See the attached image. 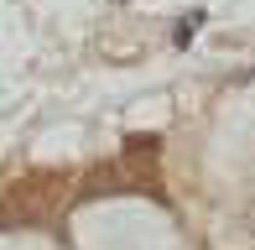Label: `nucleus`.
Wrapping results in <instances>:
<instances>
[{
	"label": "nucleus",
	"mask_w": 255,
	"mask_h": 250,
	"mask_svg": "<svg viewBox=\"0 0 255 250\" xmlns=\"http://www.w3.org/2000/svg\"><path fill=\"white\" fill-rule=\"evenodd\" d=\"M63 188H68V172H57V167H37V172L16 177L0 193V224H42L57 209Z\"/></svg>",
	"instance_id": "obj_1"
},
{
	"label": "nucleus",
	"mask_w": 255,
	"mask_h": 250,
	"mask_svg": "<svg viewBox=\"0 0 255 250\" xmlns=\"http://www.w3.org/2000/svg\"><path fill=\"white\" fill-rule=\"evenodd\" d=\"M120 167L130 177V188L156 193L161 188V135H130L125 151H120Z\"/></svg>",
	"instance_id": "obj_2"
},
{
	"label": "nucleus",
	"mask_w": 255,
	"mask_h": 250,
	"mask_svg": "<svg viewBox=\"0 0 255 250\" xmlns=\"http://www.w3.org/2000/svg\"><path fill=\"white\" fill-rule=\"evenodd\" d=\"M110 193H135L130 188V177H125V167L120 162H99V167H89L84 172V183H78V198H110Z\"/></svg>",
	"instance_id": "obj_3"
}]
</instances>
